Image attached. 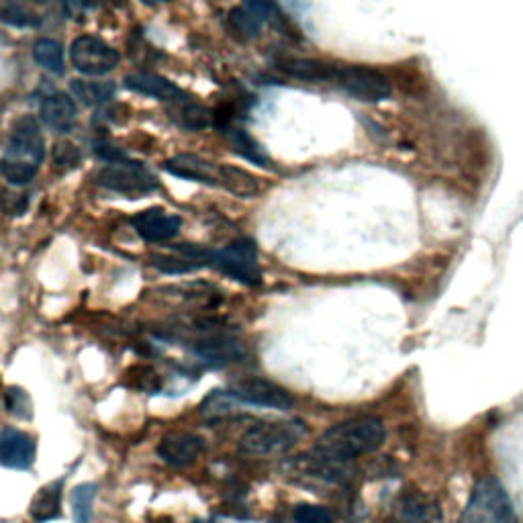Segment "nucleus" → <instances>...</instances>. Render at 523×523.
Masks as SVG:
<instances>
[{
  "label": "nucleus",
  "instance_id": "f257e3e1",
  "mask_svg": "<svg viewBox=\"0 0 523 523\" xmlns=\"http://www.w3.org/2000/svg\"><path fill=\"white\" fill-rule=\"evenodd\" d=\"M385 440L387 430L383 419L362 415L329 427L325 434L319 436L315 454L325 462L340 464L376 452Z\"/></svg>",
  "mask_w": 523,
  "mask_h": 523
},
{
  "label": "nucleus",
  "instance_id": "f03ea898",
  "mask_svg": "<svg viewBox=\"0 0 523 523\" xmlns=\"http://www.w3.org/2000/svg\"><path fill=\"white\" fill-rule=\"evenodd\" d=\"M45 158V139L35 117H21L9 137V146L0 162V170L13 186L29 184Z\"/></svg>",
  "mask_w": 523,
  "mask_h": 523
},
{
  "label": "nucleus",
  "instance_id": "7ed1b4c3",
  "mask_svg": "<svg viewBox=\"0 0 523 523\" xmlns=\"http://www.w3.org/2000/svg\"><path fill=\"white\" fill-rule=\"evenodd\" d=\"M307 436V425L299 419L264 421L252 425L240 440V452L248 456H274L289 452Z\"/></svg>",
  "mask_w": 523,
  "mask_h": 523
},
{
  "label": "nucleus",
  "instance_id": "20e7f679",
  "mask_svg": "<svg viewBox=\"0 0 523 523\" xmlns=\"http://www.w3.org/2000/svg\"><path fill=\"white\" fill-rule=\"evenodd\" d=\"M460 523H517L505 487L491 477L474 483Z\"/></svg>",
  "mask_w": 523,
  "mask_h": 523
},
{
  "label": "nucleus",
  "instance_id": "39448f33",
  "mask_svg": "<svg viewBox=\"0 0 523 523\" xmlns=\"http://www.w3.org/2000/svg\"><path fill=\"white\" fill-rule=\"evenodd\" d=\"M331 82H336L350 97L362 103H383L393 97V86L389 78L372 68L364 66H336Z\"/></svg>",
  "mask_w": 523,
  "mask_h": 523
},
{
  "label": "nucleus",
  "instance_id": "423d86ee",
  "mask_svg": "<svg viewBox=\"0 0 523 523\" xmlns=\"http://www.w3.org/2000/svg\"><path fill=\"white\" fill-rule=\"evenodd\" d=\"M211 266L221 270L223 274L231 276L233 280H240L248 287L262 282V270L258 264V246L250 237L235 240L227 248L211 250Z\"/></svg>",
  "mask_w": 523,
  "mask_h": 523
},
{
  "label": "nucleus",
  "instance_id": "0eeeda50",
  "mask_svg": "<svg viewBox=\"0 0 523 523\" xmlns=\"http://www.w3.org/2000/svg\"><path fill=\"white\" fill-rule=\"evenodd\" d=\"M70 60L80 74L105 76L119 66V52L99 37L82 35L70 45Z\"/></svg>",
  "mask_w": 523,
  "mask_h": 523
},
{
  "label": "nucleus",
  "instance_id": "6e6552de",
  "mask_svg": "<svg viewBox=\"0 0 523 523\" xmlns=\"http://www.w3.org/2000/svg\"><path fill=\"white\" fill-rule=\"evenodd\" d=\"M99 182L105 188L115 190V193L127 195V197L148 195V193H154V190L158 188L156 176L141 164L131 162V160H125L119 164H109L107 168H103L99 174Z\"/></svg>",
  "mask_w": 523,
  "mask_h": 523
},
{
  "label": "nucleus",
  "instance_id": "1a4fd4ad",
  "mask_svg": "<svg viewBox=\"0 0 523 523\" xmlns=\"http://www.w3.org/2000/svg\"><path fill=\"white\" fill-rule=\"evenodd\" d=\"M231 395L235 399H240L244 405L268 407L278 411L291 409L295 403L287 389H282L276 383H270V380L258 376L237 380V383L231 387Z\"/></svg>",
  "mask_w": 523,
  "mask_h": 523
},
{
  "label": "nucleus",
  "instance_id": "9d476101",
  "mask_svg": "<svg viewBox=\"0 0 523 523\" xmlns=\"http://www.w3.org/2000/svg\"><path fill=\"white\" fill-rule=\"evenodd\" d=\"M395 523H444L440 503L421 491H405L393 507Z\"/></svg>",
  "mask_w": 523,
  "mask_h": 523
},
{
  "label": "nucleus",
  "instance_id": "9b49d317",
  "mask_svg": "<svg viewBox=\"0 0 523 523\" xmlns=\"http://www.w3.org/2000/svg\"><path fill=\"white\" fill-rule=\"evenodd\" d=\"M133 229L139 237H144L150 244L168 242L180 231L182 219L178 215L166 213L164 209H148L141 211L131 219Z\"/></svg>",
  "mask_w": 523,
  "mask_h": 523
},
{
  "label": "nucleus",
  "instance_id": "f8f14e48",
  "mask_svg": "<svg viewBox=\"0 0 523 523\" xmlns=\"http://www.w3.org/2000/svg\"><path fill=\"white\" fill-rule=\"evenodd\" d=\"M205 450V442L195 436V434H186V432H174L162 438L158 446V456L172 466H186L193 464Z\"/></svg>",
  "mask_w": 523,
  "mask_h": 523
},
{
  "label": "nucleus",
  "instance_id": "ddd939ff",
  "mask_svg": "<svg viewBox=\"0 0 523 523\" xmlns=\"http://www.w3.org/2000/svg\"><path fill=\"white\" fill-rule=\"evenodd\" d=\"M35 460V442L25 432L7 430L0 432V464L15 468V470H27Z\"/></svg>",
  "mask_w": 523,
  "mask_h": 523
},
{
  "label": "nucleus",
  "instance_id": "4468645a",
  "mask_svg": "<svg viewBox=\"0 0 523 523\" xmlns=\"http://www.w3.org/2000/svg\"><path fill=\"white\" fill-rule=\"evenodd\" d=\"M76 103L66 92H54L45 97L39 107V117L43 125L58 133H68L76 123Z\"/></svg>",
  "mask_w": 523,
  "mask_h": 523
},
{
  "label": "nucleus",
  "instance_id": "2eb2a0df",
  "mask_svg": "<svg viewBox=\"0 0 523 523\" xmlns=\"http://www.w3.org/2000/svg\"><path fill=\"white\" fill-rule=\"evenodd\" d=\"M125 86L137 94H146V97L160 99V101H184L186 94L174 82L160 74L150 72H133L125 78Z\"/></svg>",
  "mask_w": 523,
  "mask_h": 523
},
{
  "label": "nucleus",
  "instance_id": "dca6fc26",
  "mask_svg": "<svg viewBox=\"0 0 523 523\" xmlns=\"http://www.w3.org/2000/svg\"><path fill=\"white\" fill-rule=\"evenodd\" d=\"M164 170L172 176L184 178V180H195L203 184H219V168L211 162L193 156V154H178L164 162Z\"/></svg>",
  "mask_w": 523,
  "mask_h": 523
},
{
  "label": "nucleus",
  "instance_id": "f3484780",
  "mask_svg": "<svg viewBox=\"0 0 523 523\" xmlns=\"http://www.w3.org/2000/svg\"><path fill=\"white\" fill-rule=\"evenodd\" d=\"M272 7L274 0H242V7L231 11V25L248 37H256L268 21Z\"/></svg>",
  "mask_w": 523,
  "mask_h": 523
},
{
  "label": "nucleus",
  "instance_id": "a211bd4d",
  "mask_svg": "<svg viewBox=\"0 0 523 523\" xmlns=\"http://www.w3.org/2000/svg\"><path fill=\"white\" fill-rule=\"evenodd\" d=\"M195 352L211 364L217 366H227L233 362H240L246 356V348L244 344L235 342L231 338H209L197 344Z\"/></svg>",
  "mask_w": 523,
  "mask_h": 523
},
{
  "label": "nucleus",
  "instance_id": "6ab92c4d",
  "mask_svg": "<svg viewBox=\"0 0 523 523\" xmlns=\"http://www.w3.org/2000/svg\"><path fill=\"white\" fill-rule=\"evenodd\" d=\"M60 503H62V481H54L35 493L29 513L37 523L52 521L60 517Z\"/></svg>",
  "mask_w": 523,
  "mask_h": 523
},
{
  "label": "nucleus",
  "instance_id": "aec40b11",
  "mask_svg": "<svg viewBox=\"0 0 523 523\" xmlns=\"http://www.w3.org/2000/svg\"><path fill=\"white\" fill-rule=\"evenodd\" d=\"M219 184L242 199H252L260 193V178L237 166H219Z\"/></svg>",
  "mask_w": 523,
  "mask_h": 523
},
{
  "label": "nucleus",
  "instance_id": "412c9836",
  "mask_svg": "<svg viewBox=\"0 0 523 523\" xmlns=\"http://www.w3.org/2000/svg\"><path fill=\"white\" fill-rule=\"evenodd\" d=\"M289 76L297 80H309V82H331V76H334V68L317 60L309 58H295V60H284L280 66Z\"/></svg>",
  "mask_w": 523,
  "mask_h": 523
},
{
  "label": "nucleus",
  "instance_id": "4be33fe9",
  "mask_svg": "<svg viewBox=\"0 0 523 523\" xmlns=\"http://www.w3.org/2000/svg\"><path fill=\"white\" fill-rule=\"evenodd\" d=\"M72 94L86 107H99L109 103L115 97L113 82H90V80H74Z\"/></svg>",
  "mask_w": 523,
  "mask_h": 523
},
{
  "label": "nucleus",
  "instance_id": "5701e85b",
  "mask_svg": "<svg viewBox=\"0 0 523 523\" xmlns=\"http://www.w3.org/2000/svg\"><path fill=\"white\" fill-rule=\"evenodd\" d=\"M33 58L35 62L56 76H62L66 72V62H64V50L62 45L54 39H39L33 45Z\"/></svg>",
  "mask_w": 523,
  "mask_h": 523
},
{
  "label": "nucleus",
  "instance_id": "b1692460",
  "mask_svg": "<svg viewBox=\"0 0 523 523\" xmlns=\"http://www.w3.org/2000/svg\"><path fill=\"white\" fill-rule=\"evenodd\" d=\"M242 401L235 399L231 395V391H211L209 397L201 403V413L205 419L209 421H217V419H225L233 413H237V405ZM244 405V403H242Z\"/></svg>",
  "mask_w": 523,
  "mask_h": 523
},
{
  "label": "nucleus",
  "instance_id": "393cba45",
  "mask_svg": "<svg viewBox=\"0 0 523 523\" xmlns=\"http://www.w3.org/2000/svg\"><path fill=\"white\" fill-rule=\"evenodd\" d=\"M229 139H231L233 150L240 156H244L246 160H250V162H254L258 166H264V168L270 164L268 156L262 152V148L256 144V141L244 129H233L229 133Z\"/></svg>",
  "mask_w": 523,
  "mask_h": 523
},
{
  "label": "nucleus",
  "instance_id": "a878e982",
  "mask_svg": "<svg viewBox=\"0 0 523 523\" xmlns=\"http://www.w3.org/2000/svg\"><path fill=\"white\" fill-rule=\"evenodd\" d=\"M97 497V485L82 483L72 491L74 523H92V501Z\"/></svg>",
  "mask_w": 523,
  "mask_h": 523
},
{
  "label": "nucleus",
  "instance_id": "bb28decb",
  "mask_svg": "<svg viewBox=\"0 0 523 523\" xmlns=\"http://www.w3.org/2000/svg\"><path fill=\"white\" fill-rule=\"evenodd\" d=\"M180 254V252H178ZM154 266L160 268L162 272L166 274H184V272H193L201 266H205L203 262L199 260H193V258H188L184 254H180V258H174V256H156L154 258Z\"/></svg>",
  "mask_w": 523,
  "mask_h": 523
},
{
  "label": "nucleus",
  "instance_id": "cd10ccee",
  "mask_svg": "<svg viewBox=\"0 0 523 523\" xmlns=\"http://www.w3.org/2000/svg\"><path fill=\"white\" fill-rule=\"evenodd\" d=\"M178 121L184 129L190 131H201L211 123V115L205 107L201 105H184L178 113Z\"/></svg>",
  "mask_w": 523,
  "mask_h": 523
},
{
  "label": "nucleus",
  "instance_id": "c85d7f7f",
  "mask_svg": "<svg viewBox=\"0 0 523 523\" xmlns=\"http://www.w3.org/2000/svg\"><path fill=\"white\" fill-rule=\"evenodd\" d=\"M0 21L11 25V27H19V29H25V27H35L39 21L35 15H31L29 11H25L21 5L17 3H7L0 7Z\"/></svg>",
  "mask_w": 523,
  "mask_h": 523
},
{
  "label": "nucleus",
  "instance_id": "c756f323",
  "mask_svg": "<svg viewBox=\"0 0 523 523\" xmlns=\"http://www.w3.org/2000/svg\"><path fill=\"white\" fill-rule=\"evenodd\" d=\"M5 403H7V411L13 413L15 417L29 419V417L33 415V403H31L27 391H23V389H19V387L7 389Z\"/></svg>",
  "mask_w": 523,
  "mask_h": 523
},
{
  "label": "nucleus",
  "instance_id": "7c9ffc66",
  "mask_svg": "<svg viewBox=\"0 0 523 523\" xmlns=\"http://www.w3.org/2000/svg\"><path fill=\"white\" fill-rule=\"evenodd\" d=\"M293 517L297 523H336L334 515H331L325 507L313 505V503H301L295 507Z\"/></svg>",
  "mask_w": 523,
  "mask_h": 523
},
{
  "label": "nucleus",
  "instance_id": "2f4dec72",
  "mask_svg": "<svg viewBox=\"0 0 523 523\" xmlns=\"http://www.w3.org/2000/svg\"><path fill=\"white\" fill-rule=\"evenodd\" d=\"M135 372H137V383H135L137 389L146 391V393H150V395H154L156 391H160L162 380H160L158 372H154L152 368H146V366H137Z\"/></svg>",
  "mask_w": 523,
  "mask_h": 523
},
{
  "label": "nucleus",
  "instance_id": "473e14b6",
  "mask_svg": "<svg viewBox=\"0 0 523 523\" xmlns=\"http://www.w3.org/2000/svg\"><path fill=\"white\" fill-rule=\"evenodd\" d=\"M99 7V0H64V11L68 19L80 21Z\"/></svg>",
  "mask_w": 523,
  "mask_h": 523
},
{
  "label": "nucleus",
  "instance_id": "72a5a7b5",
  "mask_svg": "<svg viewBox=\"0 0 523 523\" xmlns=\"http://www.w3.org/2000/svg\"><path fill=\"white\" fill-rule=\"evenodd\" d=\"M78 160H80V154H78L76 146H72V144H60V146H56V162H58V164L76 166Z\"/></svg>",
  "mask_w": 523,
  "mask_h": 523
},
{
  "label": "nucleus",
  "instance_id": "f704fd0d",
  "mask_svg": "<svg viewBox=\"0 0 523 523\" xmlns=\"http://www.w3.org/2000/svg\"><path fill=\"white\" fill-rule=\"evenodd\" d=\"M97 154L107 164H119V162L127 160V156L123 152H119L117 148H113L109 144H97Z\"/></svg>",
  "mask_w": 523,
  "mask_h": 523
},
{
  "label": "nucleus",
  "instance_id": "c9c22d12",
  "mask_svg": "<svg viewBox=\"0 0 523 523\" xmlns=\"http://www.w3.org/2000/svg\"><path fill=\"white\" fill-rule=\"evenodd\" d=\"M3 209L13 215H21L27 209V199L21 195H3Z\"/></svg>",
  "mask_w": 523,
  "mask_h": 523
},
{
  "label": "nucleus",
  "instance_id": "e433bc0d",
  "mask_svg": "<svg viewBox=\"0 0 523 523\" xmlns=\"http://www.w3.org/2000/svg\"><path fill=\"white\" fill-rule=\"evenodd\" d=\"M141 3L148 5V7H156L158 3H164V0H141Z\"/></svg>",
  "mask_w": 523,
  "mask_h": 523
},
{
  "label": "nucleus",
  "instance_id": "4c0bfd02",
  "mask_svg": "<svg viewBox=\"0 0 523 523\" xmlns=\"http://www.w3.org/2000/svg\"><path fill=\"white\" fill-rule=\"evenodd\" d=\"M164 3H166V0H164Z\"/></svg>",
  "mask_w": 523,
  "mask_h": 523
},
{
  "label": "nucleus",
  "instance_id": "58836bf2",
  "mask_svg": "<svg viewBox=\"0 0 523 523\" xmlns=\"http://www.w3.org/2000/svg\"><path fill=\"white\" fill-rule=\"evenodd\" d=\"M199 523H201V521H199Z\"/></svg>",
  "mask_w": 523,
  "mask_h": 523
}]
</instances>
